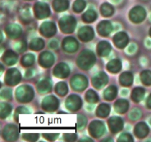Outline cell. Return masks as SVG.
<instances>
[{
    "instance_id": "8",
    "label": "cell",
    "mask_w": 151,
    "mask_h": 142,
    "mask_svg": "<svg viewBox=\"0 0 151 142\" xmlns=\"http://www.w3.org/2000/svg\"><path fill=\"white\" fill-rule=\"evenodd\" d=\"M98 110H100V115H103V114H104V115H107L108 114H109V106H108V105L105 104L104 109H103V104H102L101 106H100Z\"/></svg>"
},
{
    "instance_id": "3",
    "label": "cell",
    "mask_w": 151,
    "mask_h": 142,
    "mask_svg": "<svg viewBox=\"0 0 151 142\" xmlns=\"http://www.w3.org/2000/svg\"><path fill=\"white\" fill-rule=\"evenodd\" d=\"M68 4H69V2L67 0H55L53 3L55 9L58 11L66 10L68 7Z\"/></svg>"
},
{
    "instance_id": "11",
    "label": "cell",
    "mask_w": 151,
    "mask_h": 142,
    "mask_svg": "<svg viewBox=\"0 0 151 142\" xmlns=\"http://www.w3.org/2000/svg\"><path fill=\"white\" fill-rule=\"evenodd\" d=\"M111 1L112 2H114V3H118V2H119L121 0H111Z\"/></svg>"
},
{
    "instance_id": "5",
    "label": "cell",
    "mask_w": 151,
    "mask_h": 142,
    "mask_svg": "<svg viewBox=\"0 0 151 142\" xmlns=\"http://www.w3.org/2000/svg\"><path fill=\"white\" fill-rule=\"evenodd\" d=\"M142 81L144 84H147V85H150L151 84V72L150 70H146L144 72L142 75Z\"/></svg>"
},
{
    "instance_id": "2",
    "label": "cell",
    "mask_w": 151,
    "mask_h": 142,
    "mask_svg": "<svg viewBox=\"0 0 151 142\" xmlns=\"http://www.w3.org/2000/svg\"><path fill=\"white\" fill-rule=\"evenodd\" d=\"M131 16H132V17H136V16L139 17V21H142L145 16V10L142 7H134L131 10Z\"/></svg>"
},
{
    "instance_id": "6",
    "label": "cell",
    "mask_w": 151,
    "mask_h": 142,
    "mask_svg": "<svg viewBox=\"0 0 151 142\" xmlns=\"http://www.w3.org/2000/svg\"><path fill=\"white\" fill-rule=\"evenodd\" d=\"M102 13L104 16H109L113 13V8L109 4H103L102 6Z\"/></svg>"
},
{
    "instance_id": "12",
    "label": "cell",
    "mask_w": 151,
    "mask_h": 142,
    "mask_svg": "<svg viewBox=\"0 0 151 142\" xmlns=\"http://www.w3.org/2000/svg\"><path fill=\"white\" fill-rule=\"evenodd\" d=\"M150 20H151V14H150Z\"/></svg>"
},
{
    "instance_id": "9",
    "label": "cell",
    "mask_w": 151,
    "mask_h": 142,
    "mask_svg": "<svg viewBox=\"0 0 151 142\" xmlns=\"http://www.w3.org/2000/svg\"><path fill=\"white\" fill-rule=\"evenodd\" d=\"M128 94V90H125V89H124V90H122V91H121V95H122V96H127Z\"/></svg>"
},
{
    "instance_id": "10",
    "label": "cell",
    "mask_w": 151,
    "mask_h": 142,
    "mask_svg": "<svg viewBox=\"0 0 151 142\" xmlns=\"http://www.w3.org/2000/svg\"><path fill=\"white\" fill-rule=\"evenodd\" d=\"M147 105L148 106L149 108H151V95L149 96L148 99H147Z\"/></svg>"
},
{
    "instance_id": "4",
    "label": "cell",
    "mask_w": 151,
    "mask_h": 142,
    "mask_svg": "<svg viewBox=\"0 0 151 142\" xmlns=\"http://www.w3.org/2000/svg\"><path fill=\"white\" fill-rule=\"evenodd\" d=\"M85 5L86 3L83 0H77L74 3V10L78 12V13H79L80 11L83 10Z\"/></svg>"
},
{
    "instance_id": "1",
    "label": "cell",
    "mask_w": 151,
    "mask_h": 142,
    "mask_svg": "<svg viewBox=\"0 0 151 142\" xmlns=\"http://www.w3.org/2000/svg\"><path fill=\"white\" fill-rule=\"evenodd\" d=\"M35 10L36 15L40 17V19H43V17L47 16L50 14V9L48 5L45 3L38 2L35 4Z\"/></svg>"
},
{
    "instance_id": "7",
    "label": "cell",
    "mask_w": 151,
    "mask_h": 142,
    "mask_svg": "<svg viewBox=\"0 0 151 142\" xmlns=\"http://www.w3.org/2000/svg\"><path fill=\"white\" fill-rule=\"evenodd\" d=\"M113 87H111L109 88H108L107 90H105V98L106 99H109V96H111V99H113L114 96H111V94H114V89H113Z\"/></svg>"
},
{
    "instance_id": "13",
    "label": "cell",
    "mask_w": 151,
    "mask_h": 142,
    "mask_svg": "<svg viewBox=\"0 0 151 142\" xmlns=\"http://www.w3.org/2000/svg\"><path fill=\"white\" fill-rule=\"evenodd\" d=\"M150 35H151V30H150Z\"/></svg>"
}]
</instances>
